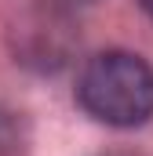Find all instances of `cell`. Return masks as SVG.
<instances>
[{
    "instance_id": "obj_1",
    "label": "cell",
    "mask_w": 153,
    "mask_h": 156,
    "mask_svg": "<svg viewBox=\"0 0 153 156\" xmlns=\"http://www.w3.org/2000/svg\"><path fill=\"white\" fill-rule=\"evenodd\" d=\"M76 102L110 127H139L153 116V69L128 51L95 55L76 80Z\"/></svg>"
},
{
    "instance_id": "obj_2",
    "label": "cell",
    "mask_w": 153,
    "mask_h": 156,
    "mask_svg": "<svg viewBox=\"0 0 153 156\" xmlns=\"http://www.w3.org/2000/svg\"><path fill=\"white\" fill-rule=\"evenodd\" d=\"M139 4H142V11H146V15L153 18V0H139Z\"/></svg>"
}]
</instances>
